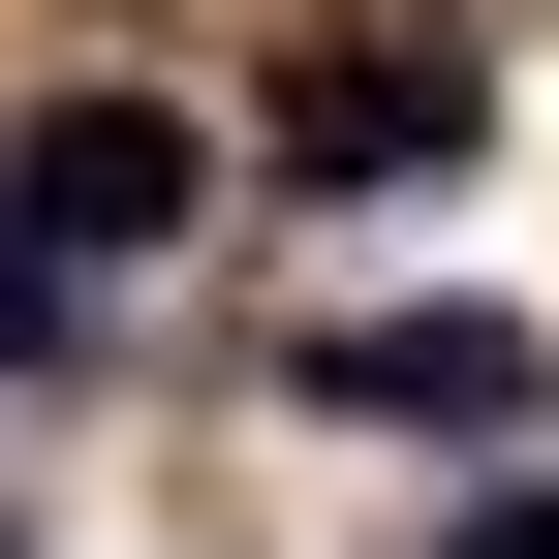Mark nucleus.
<instances>
[{"instance_id":"obj_2","label":"nucleus","mask_w":559,"mask_h":559,"mask_svg":"<svg viewBox=\"0 0 559 559\" xmlns=\"http://www.w3.org/2000/svg\"><path fill=\"white\" fill-rule=\"evenodd\" d=\"M280 156H311V187H404V156H466V62H404V32L280 62Z\"/></svg>"},{"instance_id":"obj_1","label":"nucleus","mask_w":559,"mask_h":559,"mask_svg":"<svg viewBox=\"0 0 559 559\" xmlns=\"http://www.w3.org/2000/svg\"><path fill=\"white\" fill-rule=\"evenodd\" d=\"M311 404H342V436H528L559 342H528V311H342V342H311Z\"/></svg>"},{"instance_id":"obj_4","label":"nucleus","mask_w":559,"mask_h":559,"mask_svg":"<svg viewBox=\"0 0 559 559\" xmlns=\"http://www.w3.org/2000/svg\"><path fill=\"white\" fill-rule=\"evenodd\" d=\"M0 559H32V528H0Z\"/></svg>"},{"instance_id":"obj_3","label":"nucleus","mask_w":559,"mask_h":559,"mask_svg":"<svg viewBox=\"0 0 559 559\" xmlns=\"http://www.w3.org/2000/svg\"><path fill=\"white\" fill-rule=\"evenodd\" d=\"M466 559H559V498H498V528H466Z\"/></svg>"}]
</instances>
